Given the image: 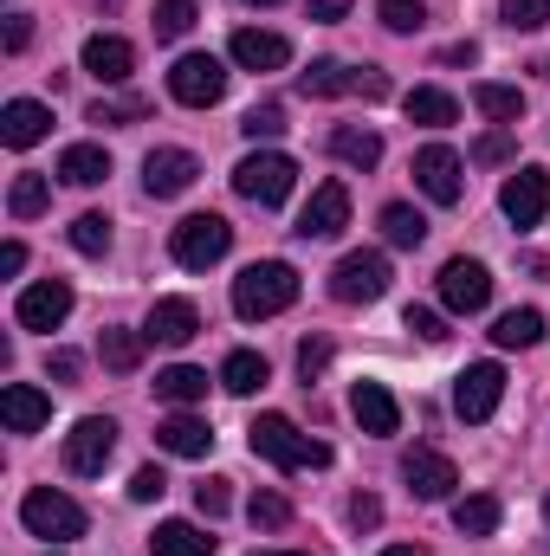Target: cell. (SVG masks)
I'll return each instance as SVG.
<instances>
[{
  "mask_svg": "<svg viewBox=\"0 0 550 556\" xmlns=\"http://www.w3.org/2000/svg\"><path fill=\"white\" fill-rule=\"evenodd\" d=\"M168 98L188 104V111L221 104V98H227V65H221L214 52H188V59H175V72H168Z\"/></svg>",
  "mask_w": 550,
  "mask_h": 556,
  "instance_id": "cell-7",
  "label": "cell"
},
{
  "mask_svg": "<svg viewBox=\"0 0 550 556\" xmlns=\"http://www.w3.org/2000/svg\"><path fill=\"white\" fill-rule=\"evenodd\" d=\"M195 181H201L195 149H149V155H142V194H149V201H175V194H188Z\"/></svg>",
  "mask_w": 550,
  "mask_h": 556,
  "instance_id": "cell-11",
  "label": "cell"
},
{
  "mask_svg": "<svg viewBox=\"0 0 550 556\" xmlns=\"http://www.w3.org/2000/svg\"><path fill=\"white\" fill-rule=\"evenodd\" d=\"M499 402H505V369H499V363L460 369V382H453V415L460 420H492Z\"/></svg>",
  "mask_w": 550,
  "mask_h": 556,
  "instance_id": "cell-12",
  "label": "cell"
},
{
  "mask_svg": "<svg viewBox=\"0 0 550 556\" xmlns=\"http://www.w3.org/2000/svg\"><path fill=\"white\" fill-rule=\"evenodd\" d=\"M402 111H409V124L447 130V124L460 117V98H453V91H440V85H414L409 98H402Z\"/></svg>",
  "mask_w": 550,
  "mask_h": 556,
  "instance_id": "cell-27",
  "label": "cell"
},
{
  "mask_svg": "<svg viewBox=\"0 0 550 556\" xmlns=\"http://www.w3.org/2000/svg\"><path fill=\"white\" fill-rule=\"evenodd\" d=\"M142 343H149V337H137V330H104V337H98V356H104V369L130 376L142 363Z\"/></svg>",
  "mask_w": 550,
  "mask_h": 556,
  "instance_id": "cell-35",
  "label": "cell"
},
{
  "mask_svg": "<svg viewBox=\"0 0 550 556\" xmlns=\"http://www.w3.org/2000/svg\"><path fill=\"white\" fill-rule=\"evenodd\" d=\"M142 337H149V343H162V350H182V343H195V337H201V311H195L188 298H155V304H149V317H142Z\"/></svg>",
  "mask_w": 550,
  "mask_h": 556,
  "instance_id": "cell-18",
  "label": "cell"
},
{
  "mask_svg": "<svg viewBox=\"0 0 550 556\" xmlns=\"http://www.w3.org/2000/svg\"><path fill=\"white\" fill-rule=\"evenodd\" d=\"M46 130H52V111H46L39 98H13V104L0 111V142H7V149H33Z\"/></svg>",
  "mask_w": 550,
  "mask_h": 556,
  "instance_id": "cell-23",
  "label": "cell"
},
{
  "mask_svg": "<svg viewBox=\"0 0 550 556\" xmlns=\"http://www.w3.org/2000/svg\"><path fill=\"white\" fill-rule=\"evenodd\" d=\"M291 304H298V273H291L285 260H253L247 273L234 278V311H240L247 324L278 317V311H291Z\"/></svg>",
  "mask_w": 550,
  "mask_h": 556,
  "instance_id": "cell-2",
  "label": "cell"
},
{
  "mask_svg": "<svg viewBox=\"0 0 550 556\" xmlns=\"http://www.w3.org/2000/svg\"><path fill=\"white\" fill-rule=\"evenodd\" d=\"M499 207H505L512 227H538V220L550 214V175L545 168H518V175H505Z\"/></svg>",
  "mask_w": 550,
  "mask_h": 556,
  "instance_id": "cell-17",
  "label": "cell"
},
{
  "mask_svg": "<svg viewBox=\"0 0 550 556\" xmlns=\"http://www.w3.org/2000/svg\"><path fill=\"white\" fill-rule=\"evenodd\" d=\"M59 181H72V188H98V181H111V155H104L98 142H72V149L59 155Z\"/></svg>",
  "mask_w": 550,
  "mask_h": 556,
  "instance_id": "cell-28",
  "label": "cell"
},
{
  "mask_svg": "<svg viewBox=\"0 0 550 556\" xmlns=\"http://www.w3.org/2000/svg\"><path fill=\"white\" fill-rule=\"evenodd\" d=\"M247 446H253V459H266V466H278V472L330 466V446L311 440V433H298V420L291 415H260L253 427H247Z\"/></svg>",
  "mask_w": 550,
  "mask_h": 556,
  "instance_id": "cell-1",
  "label": "cell"
},
{
  "mask_svg": "<svg viewBox=\"0 0 550 556\" xmlns=\"http://www.w3.org/2000/svg\"><path fill=\"white\" fill-rule=\"evenodd\" d=\"M330 155H337L343 168L370 175V168L383 162V137H376V130H363V124H337V130H330Z\"/></svg>",
  "mask_w": 550,
  "mask_h": 556,
  "instance_id": "cell-25",
  "label": "cell"
},
{
  "mask_svg": "<svg viewBox=\"0 0 550 556\" xmlns=\"http://www.w3.org/2000/svg\"><path fill=\"white\" fill-rule=\"evenodd\" d=\"M72 247H78L85 260H104V253H111V220H104V214H78V220H72Z\"/></svg>",
  "mask_w": 550,
  "mask_h": 556,
  "instance_id": "cell-37",
  "label": "cell"
},
{
  "mask_svg": "<svg viewBox=\"0 0 550 556\" xmlns=\"http://www.w3.org/2000/svg\"><path fill=\"white\" fill-rule=\"evenodd\" d=\"M137 117H149V104L142 98H124V104H91V124H104V130H124V124H137Z\"/></svg>",
  "mask_w": 550,
  "mask_h": 556,
  "instance_id": "cell-42",
  "label": "cell"
},
{
  "mask_svg": "<svg viewBox=\"0 0 550 556\" xmlns=\"http://www.w3.org/2000/svg\"><path fill=\"white\" fill-rule=\"evenodd\" d=\"M304 98H389V72L376 65H337V59H311V72H298Z\"/></svg>",
  "mask_w": 550,
  "mask_h": 556,
  "instance_id": "cell-3",
  "label": "cell"
},
{
  "mask_svg": "<svg viewBox=\"0 0 550 556\" xmlns=\"http://www.w3.org/2000/svg\"><path fill=\"white\" fill-rule=\"evenodd\" d=\"M492 343L499 350H538L545 343V311H505L492 324Z\"/></svg>",
  "mask_w": 550,
  "mask_h": 556,
  "instance_id": "cell-30",
  "label": "cell"
},
{
  "mask_svg": "<svg viewBox=\"0 0 550 556\" xmlns=\"http://www.w3.org/2000/svg\"><path fill=\"white\" fill-rule=\"evenodd\" d=\"M343 227H350V188H343V181H317L291 233H298V240H337Z\"/></svg>",
  "mask_w": 550,
  "mask_h": 556,
  "instance_id": "cell-13",
  "label": "cell"
},
{
  "mask_svg": "<svg viewBox=\"0 0 550 556\" xmlns=\"http://www.w3.org/2000/svg\"><path fill=\"white\" fill-rule=\"evenodd\" d=\"M499 518H505V511H499V498H486V492H473V498L453 505V531H460V538H492Z\"/></svg>",
  "mask_w": 550,
  "mask_h": 556,
  "instance_id": "cell-33",
  "label": "cell"
},
{
  "mask_svg": "<svg viewBox=\"0 0 550 556\" xmlns=\"http://www.w3.org/2000/svg\"><path fill=\"white\" fill-rule=\"evenodd\" d=\"M33 46V20L26 13H7V52H26Z\"/></svg>",
  "mask_w": 550,
  "mask_h": 556,
  "instance_id": "cell-51",
  "label": "cell"
},
{
  "mask_svg": "<svg viewBox=\"0 0 550 556\" xmlns=\"http://www.w3.org/2000/svg\"><path fill=\"white\" fill-rule=\"evenodd\" d=\"M545 78H550V59H545Z\"/></svg>",
  "mask_w": 550,
  "mask_h": 556,
  "instance_id": "cell-59",
  "label": "cell"
},
{
  "mask_svg": "<svg viewBox=\"0 0 550 556\" xmlns=\"http://www.w3.org/2000/svg\"><path fill=\"white\" fill-rule=\"evenodd\" d=\"M291 181H298V162L278 155V149H253V155L234 168V194L253 201V207H278V201L291 194Z\"/></svg>",
  "mask_w": 550,
  "mask_h": 556,
  "instance_id": "cell-5",
  "label": "cell"
},
{
  "mask_svg": "<svg viewBox=\"0 0 550 556\" xmlns=\"http://www.w3.org/2000/svg\"><path fill=\"white\" fill-rule=\"evenodd\" d=\"M402 485H409L421 505H440L460 485V466L447 453H434V446H414V453H402Z\"/></svg>",
  "mask_w": 550,
  "mask_h": 556,
  "instance_id": "cell-16",
  "label": "cell"
},
{
  "mask_svg": "<svg viewBox=\"0 0 550 556\" xmlns=\"http://www.w3.org/2000/svg\"><path fill=\"white\" fill-rule=\"evenodd\" d=\"M473 162H486V168L512 162V137H505V130H486V137L473 142Z\"/></svg>",
  "mask_w": 550,
  "mask_h": 556,
  "instance_id": "cell-48",
  "label": "cell"
},
{
  "mask_svg": "<svg viewBox=\"0 0 550 556\" xmlns=\"http://www.w3.org/2000/svg\"><path fill=\"white\" fill-rule=\"evenodd\" d=\"M117 453V420L111 415H85L72 433H65V472L72 479H98Z\"/></svg>",
  "mask_w": 550,
  "mask_h": 556,
  "instance_id": "cell-8",
  "label": "cell"
},
{
  "mask_svg": "<svg viewBox=\"0 0 550 556\" xmlns=\"http://www.w3.org/2000/svg\"><path fill=\"white\" fill-rule=\"evenodd\" d=\"M78 369H85L78 350H52V356H46V376H52V382H78Z\"/></svg>",
  "mask_w": 550,
  "mask_h": 556,
  "instance_id": "cell-50",
  "label": "cell"
},
{
  "mask_svg": "<svg viewBox=\"0 0 550 556\" xmlns=\"http://www.w3.org/2000/svg\"><path fill=\"white\" fill-rule=\"evenodd\" d=\"M240 130H247V137H253V142H273L278 130H285V104H253Z\"/></svg>",
  "mask_w": 550,
  "mask_h": 556,
  "instance_id": "cell-44",
  "label": "cell"
},
{
  "mask_svg": "<svg viewBox=\"0 0 550 556\" xmlns=\"http://www.w3.org/2000/svg\"><path fill=\"white\" fill-rule=\"evenodd\" d=\"M499 20L512 33H538V26H550V0H499Z\"/></svg>",
  "mask_w": 550,
  "mask_h": 556,
  "instance_id": "cell-38",
  "label": "cell"
},
{
  "mask_svg": "<svg viewBox=\"0 0 550 556\" xmlns=\"http://www.w3.org/2000/svg\"><path fill=\"white\" fill-rule=\"evenodd\" d=\"M414 188H421L434 207H460V194H466V162H460L447 142H427V149L414 155Z\"/></svg>",
  "mask_w": 550,
  "mask_h": 556,
  "instance_id": "cell-10",
  "label": "cell"
},
{
  "mask_svg": "<svg viewBox=\"0 0 550 556\" xmlns=\"http://www.w3.org/2000/svg\"><path fill=\"white\" fill-rule=\"evenodd\" d=\"M195 26V0H155V39H182Z\"/></svg>",
  "mask_w": 550,
  "mask_h": 556,
  "instance_id": "cell-40",
  "label": "cell"
},
{
  "mask_svg": "<svg viewBox=\"0 0 550 556\" xmlns=\"http://www.w3.org/2000/svg\"><path fill=\"white\" fill-rule=\"evenodd\" d=\"M350 415L363 433H376V440H389L396 427H402V408H396V395L383 389V382H357L350 389Z\"/></svg>",
  "mask_w": 550,
  "mask_h": 556,
  "instance_id": "cell-20",
  "label": "cell"
},
{
  "mask_svg": "<svg viewBox=\"0 0 550 556\" xmlns=\"http://www.w3.org/2000/svg\"><path fill=\"white\" fill-rule=\"evenodd\" d=\"M545 525H550V498H545Z\"/></svg>",
  "mask_w": 550,
  "mask_h": 556,
  "instance_id": "cell-58",
  "label": "cell"
},
{
  "mask_svg": "<svg viewBox=\"0 0 550 556\" xmlns=\"http://www.w3.org/2000/svg\"><path fill=\"white\" fill-rule=\"evenodd\" d=\"M0 420H7V433H39L52 420V402L33 382H7L0 389Z\"/></svg>",
  "mask_w": 550,
  "mask_h": 556,
  "instance_id": "cell-22",
  "label": "cell"
},
{
  "mask_svg": "<svg viewBox=\"0 0 550 556\" xmlns=\"http://www.w3.org/2000/svg\"><path fill=\"white\" fill-rule=\"evenodd\" d=\"M155 446L162 453H175V459H208V446H214V427L195 415H168L155 427Z\"/></svg>",
  "mask_w": 550,
  "mask_h": 556,
  "instance_id": "cell-24",
  "label": "cell"
},
{
  "mask_svg": "<svg viewBox=\"0 0 550 556\" xmlns=\"http://www.w3.org/2000/svg\"><path fill=\"white\" fill-rule=\"evenodd\" d=\"M376 13H383L389 33H421L427 26V7L421 0H376Z\"/></svg>",
  "mask_w": 550,
  "mask_h": 556,
  "instance_id": "cell-39",
  "label": "cell"
},
{
  "mask_svg": "<svg viewBox=\"0 0 550 556\" xmlns=\"http://www.w3.org/2000/svg\"><path fill=\"white\" fill-rule=\"evenodd\" d=\"M234 65H247V72H285L291 65V39L260 33V26H240L234 33Z\"/></svg>",
  "mask_w": 550,
  "mask_h": 556,
  "instance_id": "cell-21",
  "label": "cell"
},
{
  "mask_svg": "<svg viewBox=\"0 0 550 556\" xmlns=\"http://www.w3.org/2000/svg\"><path fill=\"white\" fill-rule=\"evenodd\" d=\"M350 7H357V0H304V13H311V20H324V26H330V20H343Z\"/></svg>",
  "mask_w": 550,
  "mask_h": 556,
  "instance_id": "cell-52",
  "label": "cell"
},
{
  "mask_svg": "<svg viewBox=\"0 0 550 556\" xmlns=\"http://www.w3.org/2000/svg\"><path fill=\"white\" fill-rule=\"evenodd\" d=\"M440 304H447L453 317L486 311V304H492V273H486L479 260H447V266H440Z\"/></svg>",
  "mask_w": 550,
  "mask_h": 556,
  "instance_id": "cell-14",
  "label": "cell"
},
{
  "mask_svg": "<svg viewBox=\"0 0 550 556\" xmlns=\"http://www.w3.org/2000/svg\"><path fill=\"white\" fill-rule=\"evenodd\" d=\"M149 551L155 556H214V538L201 525H188V518H162L155 538H149Z\"/></svg>",
  "mask_w": 550,
  "mask_h": 556,
  "instance_id": "cell-26",
  "label": "cell"
},
{
  "mask_svg": "<svg viewBox=\"0 0 550 556\" xmlns=\"http://www.w3.org/2000/svg\"><path fill=\"white\" fill-rule=\"evenodd\" d=\"M350 525H357V531H376V525H383V498H376V492H357V498H350Z\"/></svg>",
  "mask_w": 550,
  "mask_h": 556,
  "instance_id": "cell-49",
  "label": "cell"
},
{
  "mask_svg": "<svg viewBox=\"0 0 550 556\" xmlns=\"http://www.w3.org/2000/svg\"><path fill=\"white\" fill-rule=\"evenodd\" d=\"M440 59H447V65H473V59H479V46H473V39H460V46H447Z\"/></svg>",
  "mask_w": 550,
  "mask_h": 556,
  "instance_id": "cell-54",
  "label": "cell"
},
{
  "mask_svg": "<svg viewBox=\"0 0 550 556\" xmlns=\"http://www.w3.org/2000/svg\"><path fill=\"white\" fill-rule=\"evenodd\" d=\"M266 382H273V369H266L260 350H234V356L221 363V389H227V395H253V389H266Z\"/></svg>",
  "mask_w": 550,
  "mask_h": 556,
  "instance_id": "cell-29",
  "label": "cell"
},
{
  "mask_svg": "<svg viewBox=\"0 0 550 556\" xmlns=\"http://www.w3.org/2000/svg\"><path fill=\"white\" fill-rule=\"evenodd\" d=\"M155 395H162V402H175V408H188V402H208V369H195V363H175V369H162V376H155Z\"/></svg>",
  "mask_w": 550,
  "mask_h": 556,
  "instance_id": "cell-31",
  "label": "cell"
},
{
  "mask_svg": "<svg viewBox=\"0 0 550 556\" xmlns=\"http://www.w3.org/2000/svg\"><path fill=\"white\" fill-rule=\"evenodd\" d=\"M20 266H26V247H20V240H7V247H0V273L13 278Z\"/></svg>",
  "mask_w": 550,
  "mask_h": 556,
  "instance_id": "cell-53",
  "label": "cell"
},
{
  "mask_svg": "<svg viewBox=\"0 0 550 556\" xmlns=\"http://www.w3.org/2000/svg\"><path fill=\"white\" fill-rule=\"evenodd\" d=\"M227 505H234V492H227V479H201L195 485V511L214 525V518H227Z\"/></svg>",
  "mask_w": 550,
  "mask_h": 556,
  "instance_id": "cell-43",
  "label": "cell"
},
{
  "mask_svg": "<svg viewBox=\"0 0 550 556\" xmlns=\"http://www.w3.org/2000/svg\"><path fill=\"white\" fill-rule=\"evenodd\" d=\"M383 240H389V247H421V240H427V220L414 214L409 201H389V207H383Z\"/></svg>",
  "mask_w": 550,
  "mask_h": 556,
  "instance_id": "cell-36",
  "label": "cell"
},
{
  "mask_svg": "<svg viewBox=\"0 0 550 556\" xmlns=\"http://www.w3.org/2000/svg\"><path fill=\"white\" fill-rule=\"evenodd\" d=\"M253 556H304V551H253Z\"/></svg>",
  "mask_w": 550,
  "mask_h": 556,
  "instance_id": "cell-56",
  "label": "cell"
},
{
  "mask_svg": "<svg viewBox=\"0 0 550 556\" xmlns=\"http://www.w3.org/2000/svg\"><path fill=\"white\" fill-rule=\"evenodd\" d=\"M247 7H278V0H247Z\"/></svg>",
  "mask_w": 550,
  "mask_h": 556,
  "instance_id": "cell-57",
  "label": "cell"
},
{
  "mask_svg": "<svg viewBox=\"0 0 550 556\" xmlns=\"http://www.w3.org/2000/svg\"><path fill=\"white\" fill-rule=\"evenodd\" d=\"M389 260L383 253H343L337 266H330V298L337 304H376L383 291H389Z\"/></svg>",
  "mask_w": 550,
  "mask_h": 556,
  "instance_id": "cell-9",
  "label": "cell"
},
{
  "mask_svg": "<svg viewBox=\"0 0 550 556\" xmlns=\"http://www.w3.org/2000/svg\"><path fill=\"white\" fill-rule=\"evenodd\" d=\"M227 247H234V227H227L221 214H188V220L168 233V253H175V266H188V273L221 266V260H227Z\"/></svg>",
  "mask_w": 550,
  "mask_h": 556,
  "instance_id": "cell-4",
  "label": "cell"
},
{
  "mask_svg": "<svg viewBox=\"0 0 550 556\" xmlns=\"http://www.w3.org/2000/svg\"><path fill=\"white\" fill-rule=\"evenodd\" d=\"M162 492H168V479H162V466H137V472H130V498H137V505H155Z\"/></svg>",
  "mask_w": 550,
  "mask_h": 556,
  "instance_id": "cell-47",
  "label": "cell"
},
{
  "mask_svg": "<svg viewBox=\"0 0 550 556\" xmlns=\"http://www.w3.org/2000/svg\"><path fill=\"white\" fill-rule=\"evenodd\" d=\"M52 207V181L46 175H13V188H7V214L13 220H39Z\"/></svg>",
  "mask_w": 550,
  "mask_h": 556,
  "instance_id": "cell-32",
  "label": "cell"
},
{
  "mask_svg": "<svg viewBox=\"0 0 550 556\" xmlns=\"http://www.w3.org/2000/svg\"><path fill=\"white\" fill-rule=\"evenodd\" d=\"M473 104H479L492 124H518V117H525V91H518V85H473Z\"/></svg>",
  "mask_w": 550,
  "mask_h": 556,
  "instance_id": "cell-34",
  "label": "cell"
},
{
  "mask_svg": "<svg viewBox=\"0 0 550 556\" xmlns=\"http://www.w3.org/2000/svg\"><path fill=\"white\" fill-rule=\"evenodd\" d=\"M85 72L104 78V85H124V78L137 72V46L117 39V33H91V39H85Z\"/></svg>",
  "mask_w": 550,
  "mask_h": 556,
  "instance_id": "cell-19",
  "label": "cell"
},
{
  "mask_svg": "<svg viewBox=\"0 0 550 556\" xmlns=\"http://www.w3.org/2000/svg\"><path fill=\"white\" fill-rule=\"evenodd\" d=\"M20 525H26L33 538H52V544L85 538V511H78V498H65L59 485H33L26 505H20Z\"/></svg>",
  "mask_w": 550,
  "mask_h": 556,
  "instance_id": "cell-6",
  "label": "cell"
},
{
  "mask_svg": "<svg viewBox=\"0 0 550 556\" xmlns=\"http://www.w3.org/2000/svg\"><path fill=\"white\" fill-rule=\"evenodd\" d=\"M247 518H253V531H278V525H291V505H285L278 492H253Z\"/></svg>",
  "mask_w": 550,
  "mask_h": 556,
  "instance_id": "cell-41",
  "label": "cell"
},
{
  "mask_svg": "<svg viewBox=\"0 0 550 556\" xmlns=\"http://www.w3.org/2000/svg\"><path fill=\"white\" fill-rule=\"evenodd\" d=\"M65 317H72V285H65V278H39V285H26L20 304H13V324H20V330H59Z\"/></svg>",
  "mask_w": 550,
  "mask_h": 556,
  "instance_id": "cell-15",
  "label": "cell"
},
{
  "mask_svg": "<svg viewBox=\"0 0 550 556\" xmlns=\"http://www.w3.org/2000/svg\"><path fill=\"white\" fill-rule=\"evenodd\" d=\"M383 556H434V551H421V544H389Z\"/></svg>",
  "mask_w": 550,
  "mask_h": 556,
  "instance_id": "cell-55",
  "label": "cell"
},
{
  "mask_svg": "<svg viewBox=\"0 0 550 556\" xmlns=\"http://www.w3.org/2000/svg\"><path fill=\"white\" fill-rule=\"evenodd\" d=\"M46 556H52V551H46Z\"/></svg>",
  "mask_w": 550,
  "mask_h": 556,
  "instance_id": "cell-60",
  "label": "cell"
},
{
  "mask_svg": "<svg viewBox=\"0 0 550 556\" xmlns=\"http://www.w3.org/2000/svg\"><path fill=\"white\" fill-rule=\"evenodd\" d=\"M402 330H414L421 343H447V324H440L434 311H421V304H409V311H402Z\"/></svg>",
  "mask_w": 550,
  "mask_h": 556,
  "instance_id": "cell-46",
  "label": "cell"
},
{
  "mask_svg": "<svg viewBox=\"0 0 550 556\" xmlns=\"http://www.w3.org/2000/svg\"><path fill=\"white\" fill-rule=\"evenodd\" d=\"M324 369H330V343H324V337H304V343H298V376H304V389H311Z\"/></svg>",
  "mask_w": 550,
  "mask_h": 556,
  "instance_id": "cell-45",
  "label": "cell"
}]
</instances>
